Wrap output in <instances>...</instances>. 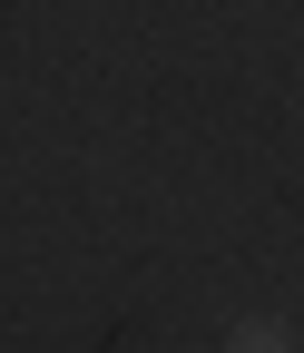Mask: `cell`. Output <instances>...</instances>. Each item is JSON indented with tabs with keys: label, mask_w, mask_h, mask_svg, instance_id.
I'll return each instance as SVG.
<instances>
[{
	"label": "cell",
	"mask_w": 304,
	"mask_h": 353,
	"mask_svg": "<svg viewBox=\"0 0 304 353\" xmlns=\"http://www.w3.org/2000/svg\"><path fill=\"white\" fill-rule=\"evenodd\" d=\"M226 353H294V324H285V314H236Z\"/></svg>",
	"instance_id": "obj_1"
}]
</instances>
